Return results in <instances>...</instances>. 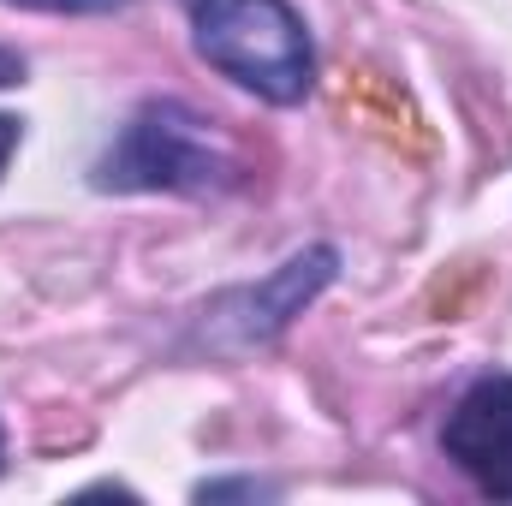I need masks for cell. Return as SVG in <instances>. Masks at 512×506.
Returning a JSON list of instances; mask_svg holds the SVG:
<instances>
[{"mask_svg": "<svg viewBox=\"0 0 512 506\" xmlns=\"http://www.w3.org/2000/svg\"><path fill=\"white\" fill-rule=\"evenodd\" d=\"M191 30L197 54L262 102H298L316 78L310 36L286 0H197Z\"/></svg>", "mask_w": 512, "mask_h": 506, "instance_id": "obj_1", "label": "cell"}, {"mask_svg": "<svg viewBox=\"0 0 512 506\" xmlns=\"http://www.w3.org/2000/svg\"><path fill=\"white\" fill-rule=\"evenodd\" d=\"M233 173V155L215 143L191 108L179 102H149L120 143L102 155L96 185L108 191H209Z\"/></svg>", "mask_w": 512, "mask_h": 506, "instance_id": "obj_2", "label": "cell"}, {"mask_svg": "<svg viewBox=\"0 0 512 506\" xmlns=\"http://www.w3.org/2000/svg\"><path fill=\"white\" fill-rule=\"evenodd\" d=\"M447 459L495 501H512V376H483L447 417Z\"/></svg>", "mask_w": 512, "mask_h": 506, "instance_id": "obj_3", "label": "cell"}, {"mask_svg": "<svg viewBox=\"0 0 512 506\" xmlns=\"http://www.w3.org/2000/svg\"><path fill=\"white\" fill-rule=\"evenodd\" d=\"M12 6H36V12H108L126 0H12Z\"/></svg>", "mask_w": 512, "mask_h": 506, "instance_id": "obj_4", "label": "cell"}, {"mask_svg": "<svg viewBox=\"0 0 512 506\" xmlns=\"http://www.w3.org/2000/svg\"><path fill=\"white\" fill-rule=\"evenodd\" d=\"M12 149H18V120H12V114H0V173H6Z\"/></svg>", "mask_w": 512, "mask_h": 506, "instance_id": "obj_5", "label": "cell"}, {"mask_svg": "<svg viewBox=\"0 0 512 506\" xmlns=\"http://www.w3.org/2000/svg\"><path fill=\"white\" fill-rule=\"evenodd\" d=\"M18 78H24V60L12 48H0V84H18Z\"/></svg>", "mask_w": 512, "mask_h": 506, "instance_id": "obj_6", "label": "cell"}]
</instances>
